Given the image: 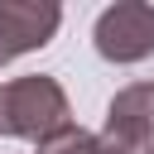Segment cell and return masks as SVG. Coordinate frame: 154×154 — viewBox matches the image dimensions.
<instances>
[{
	"label": "cell",
	"mask_w": 154,
	"mask_h": 154,
	"mask_svg": "<svg viewBox=\"0 0 154 154\" xmlns=\"http://www.w3.org/2000/svg\"><path fill=\"white\" fill-rule=\"evenodd\" d=\"M67 125H72V101L58 77L29 72V77H14L0 87V135L43 144L48 135H58Z\"/></svg>",
	"instance_id": "1"
},
{
	"label": "cell",
	"mask_w": 154,
	"mask_h": 154,
	"mask_svg": "<svg viewBox=\"0 0 154 154\" xmlns=\"http://www.w3.org/2000/svg\"><path fill=\"white\" fill-rule=\"evenodd\" d=\"M149 154H154V149H149Z\"/></svg>",
	"instance_id": "6"
},
{
	"label": "cell",
	"mask_w": 154,
	"mask_h": 154,
	"mask_svg": "<svg viewBox=\"0 0 154 154\" xmlns=\"http://www.w3.org/2000/svg\"><path fill=\"white\" fill-rule=\"evenodd\" d=\"M38 154H101V144H96V135H91V130L67 125V130L48 135V140L38 144Z\"/></svg>",
	"instance_id": "5"
},
{
	"label": "cell",
	"mask_w": 154,
	"mask_h": 154,
	"mask_svg": "<svg viewBox=\"0 0 154 154\" xmlns=\"http://www.w3.org/2000/svg\"><path fill=\"white\" fill-rule=\"evenodd\" d=\"M96 144L101 154H149L154 149V82H130L111 96Z\"/></svg>",
	"instance_id": "2"
},
{
	"label": "cell",
	"mask_w": 154,
	"mask_h": 154,
	"mask_svg": "<svg viewBox=\"0 0 154 154\" xmlns=\"http://www.w3.org/2000/svg\"><path fill=\"white\" fill-rule=\"evenodd\" d=\"M91 43L106 63H144L154 53V5L144 0H116L96 14V29H91Z\"/></svg>",
	"instance_id": "3"
},
{
	"label": "cell",
	"mask_w": 154,
	"mask_h": 154,
	"mask_svg": "<svg viewBox=\"0 0 154 154\" xmlns=\"http://www.w3.org/2000/svg\"><path fill=\"white\" fill-rule=\"evenodd\" d=\"M63 24V5L53 0H0V67L53 43Z\"/></svg>",
	"instance_id": "4"
}]
</instances>
